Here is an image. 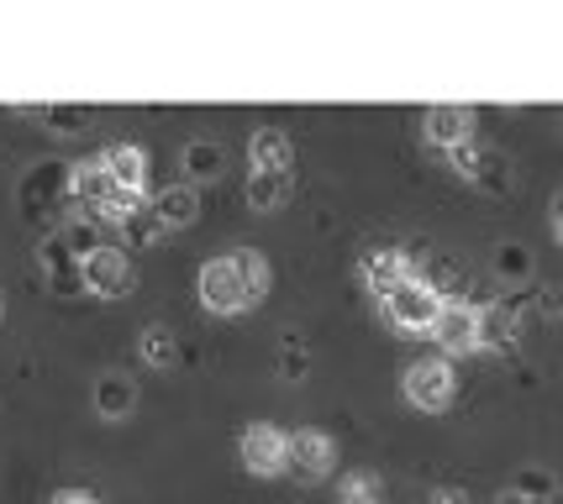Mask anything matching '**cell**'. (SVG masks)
Here are the masks:
<instances>
[{
    "instance_id": "cell-10",
    "label": "cell",
    "mask_w": 563,
    "mask_h": 504,
    "mask_svg": "<svg viewBox=\"0 0 563 504\" xmlns=\"http://www.w3.org/2000/svg\"><path fill=\"white\" fill-rule=\"evenodd\" d=\"M474 111L468 105H427L421 111V132H427V143H438V147H464V143H474Z\"/></svg>"
},
{
    "instance_id": "cell-23",
    "label": "cell",
    "mask_w": 563,
    "mask_h": 504,
    "mask_svg": "<svg viewBox=\"0 0 563 504\" xmlns=\"http://www.w3.org/2000/svg\"><path fill=\"white\" fill-rule=\"evenodd\" d=\"M495 273H500L506 284H527V279H532V253H527L521 242H500V247H495Z\"/></svg>"
},
{
    "instance_id": "cell-14",
    "label": "cell",
    "mask_w": 563,
    "mask_h": 504,
    "mask_svg": "<svg viewBox=\"0 0 563 504\" xmlns=\"http://www.w3.org/2000/svg\"><path fill=\"white\" fill-rule=\"evenodd\" d=\"M247 164H253V173H290V168H295L290 132H279V126L253 132V143H247Z\"/></svg>"
},
{
    "instance_id": "cell-22",
    "label": "cell",
    "mask_w": 563,
    "mask_h": 504,
    "mask_svg": "<svg viewBox=\"0 0 563 504\" xmlns=\"http://www.w3.org/2000/svg\"><path fill=\"white\" fill-rule=\"evenodd\" d=\"M122 232H126V247H153V242L164 237L169 226L158 221V211H153V200H147V205H137V211H132V216L122 221Z\"/></svg>"
},
{
    "instance_id": "cell-19",
    "label": "cell",
    "mask_w": 563,
    "mask_h": 504,
    "mask_svg": "<svg viewBox=\"0 0 563 504\" xmlns=\"http://www.w3.org/2000/svg\"><path fill=\"white\" fill-rule=\"evenodd\" d=\"M295 194V173H247V205L253 211H279L290 205Z\"/></svg>"
},
{
    "instance_id": "cell-26",
    "label": "cell",
    "mask_w": 563,
    "mask_h": 504,
    "mask_svg": "<svg viewBox=\"0 0 563 504\" xmlns=\"http://www.w3.org/2000/svg\"><path fill=\"white\" fill-rule=\"evenodd\" d=\"M64 242L74 247V258H79V264H85L90 253L106 247V242H100V221H90V216H74L69 226H64Z\"/></svg>"
},
{
    "instance_id": "cell-20",
    "label": "cell",
    "mask_w": 563,
    "mask_h": 504,
    "mask_svg": "<svg viewBox=\"0 0 563 504\" xmlns=\"http://www.w3.org/2000/svg\"><path fill=\"white\" fill-rule=\"evenodd\" d=\"M221 164H227V153H221L217 143H206V137H196V143L185 147V173H190V184H206V179H217Z\"/></svg>"
},
{
    "instance_id": "cell-5",
    "label": "cell",
    "mask_w": 563,
    "mask_h": 504,
    "mask_svg": "<svg viewBox=\"0 0 563 504\" xmlns=\"http://www.w3.org/2000/svg\"><path fill=\"white\" fill-rule=\"evenodd\" d=\"M79 273H85V289L90 294H100V300H122L126 289L137 284V273H132V258H126L122 247H100V253H90L85 264H79Z\"/></svg>"
},
{
    "instance_id": "cell-11",
    "label": "cell",
    "mask_w": 563,
    "mask_h": 504,
    "mask_svg": "<svg viewBox=\"0 0 563 504\" xmlns=\"http://www.w3.org/2000/svg\"><path fill=\"white\" fill-rule=\"evenodd\" d=\"M111 194H117V184H111V173H106V158H85V164L69 168V200L85 211V216L106 211Z\"/></svg>"
},
{
    "instance_id": "cell-2",
    "label": "cell",
    "mask_w": 563,
    "mask_h": 504,
    "mask_svg": "<svg viewBox=\"0 0 563 504\" xmlns=\"http://www.w3.org/2000/svg\"><path fill=\"white\" fill-rule=\"evenodd\" d=\"M442 305H448V300H442L427 279H417V273L385 294V315H390L400 332H432V326H438V315H442Z\"/></svg>"
},
{
    "instance_id": "cell-13",
    "label": "cell",
    "mask_w": 563,
    "mask_h": 504,
    "mask_svg": "<svg viewBox=\"0 0 563 504\" xmlns=\"http://www.w3.org/2000/svg\"><path fill=\"white\" fill-rule=\"evenodd\" d=\"M37 264L48 268V279L58 294H74V289H85V273H79V258H74V247L64 242V232H53V237L37 242Z\"/></svg>"
},
{
    "instance_id": "cell-17",
    "label": "cell",
    "mask_w": 563,
    "mask_h": 504,
    "mask_svg": "<svg viewBox=\"0 0 563 504\" xmlns=\"http://www.w3.org/2000/svg\"><path fill=\"white\" fill-rule=\"evenodd\" d=\"M137 405V384L126 379V373H100L96 379V410L106 421H126Z\"/></svg>"
},
{
    "instance_id": "cell-16",
    "label": "cell",
    "mask_w": 563,
    "mask_h": 504,
    "mask_svg": "<svg viewBox=\"0 0 563 504\" xmlns=\"http://www.w3.org/2000/svg\"><path fill=\"white\" fill-rule=\"evenodd\" d=\"M516 336H521V311H516L511 300H490V305H479V347L506 352V347H516Z\"/></svg>"
},
{
    "instance_id": "cell-3",
    "label": "cell",
    "mask_w": 563,
    "mask_h": 504,
    "mask_svg": "<svg viewBox=\"0 0 563 504\" xmlns=\"http://www.w3.org/2000/svg\"><path fill=\"white\" fill-rule=\"evenodd\" d=\"M448 164H453V173L459 179H468L474 190L485 194H506L511 190V158L500 153V147H485V143H464L448 153Z\"/></svg>"
},
{
    "instance_id": "cell-31",
    "label": "cell",
    "mask_w": 563,
    "mask_h": 504,
    "mask_svg": "<svg viewBox=\"0 0 563 504\" xmlns=\"http://www.w3.org/2000/svg\"><path fill=\"white\" fill-rule=\"evenodd\" d=\"M48 504H100L96 494H79V489H64V494H53Z\"/></svg>"
},
{
    "instance_id": "cell-9",
    "label": "cell",
    "mask_w": 563,
    "mask_h": 504,
    "mask_svg": "<svg viewBox=\"0 0 563 504\" xmlns=\"http://www.w3.org/2000/svg\"><path fill=\"white\" fill-rule=\"evenodd\" d=\"M442 352H474L479 347V305H468V300H448L438 315V326H432Z\"/></svg>"
},
{
    "instance_id": "cell-4",
    "label": "cell",
    "mask_w": 563,
    "mask_h": 504,
    "mask_svg": "<svg viewBox=\"0 0 563 504\" xmlns=\"http://www.w3.org/2000/svg\"><path fill=\"white\" fill-rule=\"evenodd\" d=\"M400 389H406V400H411L417 410H448L453 405V394H459V373H453V362L448 358H417L411 368H406Z\"/></svg>"
},
{
    "instance_id": "cell-30",
    "label": "cell",
    "mask_w": 563,
    "mask_h": 504,
    "mask_svg": "<svg viewBox=\"0 0 563 504\" xmlns=\"http://www.w3.org/2000/svg\"><path fill=\"white\" fill-rule=\"evenodd\" d=\"M432 504H474L464 494V489H453V483H442V489H432Z\"/></svg>"
},
{
    "instance_id": "cell-32",
    "label": "cell",
    "mask_w": 563,
    "mask_h": 504,
    "mask_svg": "<svg viewBox=\"0 0 563 504\" xmlns=\"http://www.w3.org/2000/svg\"><path fill=\"white\" fill-rule=\"evenodd\" d=\"M553 237H559V242H563V190H559V194H553Z\"/></svg>"
},
{
    "instance_id": "cell-29",
    "label": "cell",
    "mask_w": 563,
    "mask_h": 504,
    "mask_svg": "<svg viewBox=\"0 0 563 504\" xmlns=\"http://www.w3.org/2000/svg\"><path fill=\"white\" fill-rule=\"evenodd\" d=\"M538 311L542 315H563V284H542L538 289Z\"/></svg>"
},
{
    "instance_id": "cell-7",
    "label": "cell",
    "mask_w": 563,
    "mask_h": 504,
    "mask_svg": "<svg viewBox=\"0 0 563 504\" xmlns=\"http://www.w3.org/2000/svg\"><path fill=\"white\" fill-rule=\"evenodd\" d=\"M290 468H295V479H306V483H317L327 479L332 468H338V441L327 432H295L290 436Z\"/></svg>"
},
{
    "instance_id": "cell-25",
    "label": "cell",
    "mask_w": 563,
    "mask_h": 504,
    "mask_svg": "<svg viewBox=\"0 0 563 504\" xmlns=\"http://www.w3.org/2000/svg\"><path fill=\"white\" fill-rule=\"evenodd\" d=\"M311 373V347L300 336H279V379H306Z\"/></svg>"
},
{
    "instance_id": "cell-18",
    "label": "cell",
    "mask_w": 563,
    "mask_h": 504,
    "mask_svg": "<svg viewBox=\"0 0 563 504\" xmlns=\"http://www.w3.org/2000/svg\"><path fill=\"white\" fill-rule=\"evenodd\" d=\"M153 211H158V221H164V226H190V221L200 216L196 184H164V190L153 194Z\"/></svg>"
},
{
    "instance_id": "cell-1",
    "label": "cell",
    "mask_w": 563,
    "mask_h": 504,
    "mask_svg": "<svg viewBox=\"0 0 563 504\" xmlns=\"http://www.w3.org/2000/svg\"><path fill=\"white\" fill-rule=\"evenodd\" d=\"M196 289H200V305L211 315H238L269 294V258L258 247H238L227 258H211L200 268Z\"/></svg>"
},
{
    "instance_id": "cell-8",
    "label": "cell",
    "mask_w": 563,
    "mask_h": 504,
    "mask_svg": "<svg viewBox=\"0 0 563 504\" xmlns=\"http://www.w3.org/2000/svg\"><path fill=\"white\" fill-rule=\"evenodd\" d=\"M411 273H417V264H411V253H400V247H368L364 258H358V279H364L379 300H385L395 284H406Z\"/></svg>"
},
{
    "instance_id": "cell-27",
    "label": "cell",
    "mask_w": 563,
    "mask_h": 504,
    "mask_svg": "<svg viewBox=\"0 0 563 504\" xmlns=\"http://www.w3.org/2000/svg\"><path fill=\"white\" fill-rule=\"evenodd\" d=\"M343 504H385V483L374 479V473H347Z\"/></svg>"
},
{
    "instance_id": "cell-28",
    "label": "cell",
    "mask_w": 563,
    "mask_h": 504,
    "mask_svg": "<svg viewBox=\"0 0 563 504\" xmlns=\"http://www.w3.org/2000/svg\"><path fill=\"white\" fill-rule=\"evenodd\" d=\"M43 121H53V132H85L90 111H85V105H48V116Z\"/></svg>"
},
{
    "instance_id": "cell-6",
    "label": "cell",
    "mask_w": 563,
    "mask_h": 504,
    "mask_svg": "<svg viewBox=\"0 0 563 504\" xmlns=\"http://www.w3.org/2000/svg\"><path fill=\"white\" fill-rule=\"evenodd\" d=\"M238 452H243L247 473L269 479V473H285V468H290V436L279 432V426H247L243 441H238Z\"/></svg>"
},
{
    "instance_id": "cell-21",
    "label": "cell",
    "mask_w": 563,
    "mask_h": 504,
    "mask_svg": "<svg viewBox=\"0 0 563 504\" xmlns=\"http://www.w3.org/2000/svg\"><path fill=\"white\" fill-rule=\"evenodd\" d=\"M511 494L527 504H553V494H559V479L548 473V468H521L511 479Z\"/></svg>"
},
{
    "instance_id": "cell-15",
    "label": "cell",
    "mask_w": 563,
    "mask_h": 504,
    "mask_svg": "<svg viewBox=\"0 0 563 504\" xmlns=\"http://www.w3.org/2000/svg\"><path fill=\"white\" fill-rule=\"evenodd\" d=\"M106 158V173H111V184L122 194H143L147 190V153L137 143H117L100 153Z\"/></svg>"
},
{
    "instance_id": "cell-24",
    "label": "cell",
    "mask_w": 563,
    "mask_h": 504,
    "mask_svg": "<svg viewBox=\"0 0 563 504\" xmlns=\"http://www.w3.org/2000/svg\"><path fill=\"white\" fill-rule=\"evenodd\" d=\"M137 347H143V362H147V368H169V362L179 358V341H174L169 326H147Z\"/></svg>"
},
{
    "instance_id": "cell-12",
    "label": "cell",
    "mask_w": 563,
    "mask_h": 504,
    "mask_svg": "<svg viewBox=\"0 0 563 504\" xmlns=\"http://www.w3.org/2000/svg\"><path fill=\"white\" fill-rule=\"evenodd\" d=\"M69 168L74 164H37L22 179V205L26 211H48L58 200H69Z\"/></svg>"
}]
</instances>
